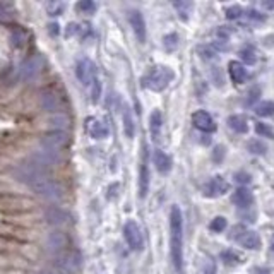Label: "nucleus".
<instances>
[{"mask_svg": "<svg viewBox=\"0 0 274 274\" xmlns=\"http://www.w3.org/2000/svg\"><path fill=\"white\" fill-rule=\"evenodd\" d=\"M16 175L21 182L28 183L38 195L45 197V199L52 202H60L64 199V188H62L60 183L48 178L43 170L34 163L21 165L16 170Z\"/></svg>", "mask_w": 274, "mask_h": 274, "instance_id": "nucleus-1", "label": "nucleus"}, {"mask_svg": "<svg viewBox=\"0 0 274 274\" xmlns=\"http://www.w3.org/2000/svg\"><path fill=\"white\" fill-rule=\"evenodd\" d=\"M170 255L177 272L183 271V219L178 206H173L170 213Z\"/></svg>", "mask_w": 274, "mask_h": 274, "instance_id": "nucleus-2", "label": "nucleus"}, {"mask_svg": "<svg viewBox=\"0 0 274 274\" xmlns=\"http://www.w3.org/2000/svg\"><path fill=\"white\" fill-rule=\"evenodd\" d=\"M173 77H175V74L170 67L154 65L149 72L142 77V86L147 88L149 91L160 93V91H165V89L170 86V83L173 81Z\"/></svg>", "mask_w": 274, "mask_h": 274, "instance_id": "nucleus-3", "label": "nucleus"}, {"mask_svg": "<svg viewBox=\"0 0 274 274\" xmlns=\"http://www.w3.org/2000/svg\"><path fill=\"white\" fill-rule=\"evenodd\" d=\"M55 266L62 274H77L83 267V257L75 250H65L64 254L55 255Z\"/></svg>", "mask_w": 274, "mask_h": 274, "instance_id": "nucleus-4", "label": "nucleus"}, {"mask_svg": "<svg viewBox=\"0 0 274 274\" xmlns=\"http://www.w3.org/2000/svg\"><path fill=\"white\" fill-rule=\"evenodd\" d=\"M75 75H77V79L81 81V84H84V86H93L94 81L98 79L96 65H94L89 58H81L77 65H75Z\"/></svg>", "mask_w": 274, "mask_h": 274, "instance_id": "nucleus-5", "label": "nucleus"}, {"mask_svg": "<svg viewBox=\"0 0 274 274\" xmlns=\"http://www.w3.org/2000/svg\"><path fill=\"white\" fill-rule=\"evenodd\" d=\"M124 237H125V242H127V245L132 250H136V252L142 250V247H144V240H142L141 228L137 226L136 221L129 219V221L124 224Z\"/></svg>", "mask_w": 274, "mask_h": 274, "instance_id": "nucleus-6", "label": "nucleus"}, {"mask_svg": "<svg viewBox=\"0 0 274 274\" xmlns=\"http://www.w3.org/2000/svg\"><path fill=\"white\" fill-rule=\"evenodd\" d=\"M67 144H69V134L58 132V130H53V132L47 134L42 141V147L57 152V154H60V151L64 149Z\"/></svg>", "mask_w": 274, "mask_h": 274, "instance_id": "nucleus-7", "label": "nucleus"}, {"mask_svg": "<svg viewBox=\"0 0 274 274\" xmlns=\"http://www.w3.org/2000/svg\"><path fill=\"white\" fill-rule=\"evenodd\" d=\"M230 190V183L224 180L223 177H213L209 182L204 183V187H202V192H204V197H209V199H216V197L226 194V192Z\"/></svg>", "mask_w": 274, "mask_h": 274, "instance_id": "nucleus-8", "label": "nucleus"}, {"mask_svg": "<svg viewBox=\"0 0 274 274\" xmlns=\"http://www.w3.org/2000/svg\"><path fill=\"white\" fill-rule=\"evenodd\" d=\"M45 219L50 224H53V226H65V224L70 223L72 218H70V214L65 209L58 208V206H50L45 211Z\"/></svg>", "mask_w": 274, "mask_h": 274, "instance_id": "nucleus-9", "label": "nucleus"}, {"mask_svg": "<svg viewBox=\"0 0 274 274\" xmlns=\"http://www.w3.org/2000/svg\"><path fill=\"white\" fill-rule=\"evenodd\" d=\"M69 244L67 240V235L62 231H52L50 235L47 237V249L48 252L55 254V255H60L65 252V247Z\"/></svg>", "mask_w": 274, "mask_h": 274, "instance_id": "nucleus-10", "label": "nucleus"}, {"mask_svg": "<svg viewBox=\"0 0 274 274\" xmlns=\"http://www.w3.org/2000/svg\"><path fill=\"white\" fill-rule=\"evenodd\" d=\"M129 24H130V28H132L134 34H136L137 42L144 43L146 42V21H144V16H142L139 11H130L129 12Z\"/></svg>", "mask_w": 274, "mask_h": 274, "instance_id": "nucleus-11", "label": "nucleus"}, {"mask_svg": "<svg viewBox=\"0 0 274 274\" xmlns=\"http://www.w3.org/2000/svg\"><path fill=\"white\" fill-rule=\"evenodd\" d=\"M238 231L240 233H237L235 237V240L240 244L242 247H245V249H250V250H257L260 249V238L259 235L255 231L252 230H242V228H238Z\"/></svg>", "mask_w": 274, "mask_h": 274, "instance_id": "nucleus-12", "label": "nucleus"}, {"mask_svg": "<svg viewBox=\"0 0 274 274\" xmlns=\"http://www.w3.org/2000/svg\"><path fill=\"white\" fill-rule=\"evenodd\" d=\"M192 122H194L195 129H199L201 132H214V130H216V124H214L213 116L204 110L195 111V113L192 115Z\"/></svg>", "mask_w": 274, "mask_h": 274, "instance_id": "nucleus-13", "label": "nucleus"}, {"mask_svg": "<svg viewBox=\"0 0 274 274\" xmlns=\"http://www.w3.org/2000/svg\"><path fill=\"white\" fill-rule=\"evenodd\" d=\"M40 103L47 111H52V113H60L62 110V103H60V96L53 91H43L42 96H40Z\"/></svg>", "mask_w": 274, "mask_h": 274, "instance_id": "nucleus-14", "label": "nucleus"}, {"mask_svg": "<svg viewBox=\"0 0 274 274\" xmlns=\"http://www.w3.org/2000/svg\"><path fill=\"white\" fill-rule=\"evenodd\" d=\"M86 129H88V134L93 139L108 137V127H106V124H103L101 120H98V119H93V116L86 120Z\"/></svg>", "mask_w": 274, "mask_h": 274, "instance_id": "nucleus-15", "label": "nucleus"}, {"mask_svg": "<svg viewBox=\"0 0 274 274\" xmlns=\"http://www.w3.org/2000/svg\"><path fill=\"white\" fill-rule=\"evenodd\" d=\"M231 202L237 206V208L247 209V208H250V206H252V202H254V195H252V192L247 190L245 187H240V188H237V190L233 192V195H231Z\"/></svg>", "mask_w": 274, "mask_h": 274, "instance_id": "nucleus-16", "label": "nucleus"}, {"mask_svg": "<svg viewBox=\"0 0 274 274\" xmlns=\"http://www.w3.org/2000/svg\"><path fill=\"white\" fill-rule=\"evenodd\" d=\"M147 192H149V166L144 158L141 163V170H139V197L144 199Z\"/></svg>", "mask_w": 274, "mask_h": 274, "instance_id": "nucleus-17", "label": "nucleus"}, {"mask_svg": "<svg viewBox=\"0 0 274 274\" xmlns=\"http://www.w3.org/2000/svg\"><path fill=\"white\" fill-rule=\"evenodd\" d=\"M152 163H154L156 170L163 175L172 170V158L161 149H154V152H152Z\"/></svg>", "mask_w": 274, "mask_h": 274, "instance_id": "nucleus-18", "label": "nucleus"}, {"mask_svg": "<svg viewBox=\"0 0 274 274\" xmlns=\"http://www.w3.org/2000/svg\"><path fill=\"white\" fill-rule=\"evenodd\" d=\"M228 70H230V77L235 84H244L247 81V77H249V72H247L245 65L240 64V62H237V60L230 62Z\"/></svg>", "mask_w": 274, "mask_h": 274, "instance_id": "nucleus-19", "label": "nucleus"}, {"mask_svg": "<svg viewBox=\"0 0 274 274\" xmlns=\"http://www.w3.org/2000/svg\"><path fill=\"white\" fill-rule=\"evenodd\" d=\"M43 65V58L42 57H33L31 60H28V64L22 67V77L24 79H34L40 74Z\"/></svg>", "mask_w": 274, "mask_h": 274, "instance_id": "nucleus-20", "label": "nucleus"}, {"mask_svg": "<svg viewBox=\"0 0 274 274\" xmlns=\"http://www.w3.org/2000/svg\"><path fill=\"white\" fill-rule=\"evenodd\" d=\"M161 127H163V115L160 110H154L149 116V132L152 141H158L161 136Z\"/></svg>", "mask_w": 274, "mask_h": 274, "instance_id": "nucleus-21", "label": "nucleus"}, {"mask_svg": "<svg viewBox=\"0 0 274 274\" xmlns=\"http://www.w3.org/2000/svg\"><path fill=\"white\" fill-rule=\"evenodd\" d=\"M228 127L237 134H245L247 130H249V124H247V120L244 119V116L231 115L230 119H228Z\"/></svg>", "mask_w": 274, "mask_h": 274, "instance_id": "nucleus-22", "label": "nucleus"}, {"mask_svg": "<svg viewBox=\"0 0 274 274\" xmlns=\"http://www.w3.org/2000/svg\"><path fill=\"white\" fill-rule=\"evenodd\" d=\"M50 125L55 130H58V132H65V129H69V125H70V120H69V116L64 113H57L50 119Z\"/></svg>", "mask_w": 274, "mask_h": 274, "instance_id": "nucleus-23", "label": "nucleus"}, {"mask_svg": "<svg viewBox=\"0 0 274 274\" xmlns=\"http://www.w3.org/2000/svg\"><path fill=\"white\" fill-rule=\"evenodd\" d=\"M238 55H240L242 60H244L245 64H249V65H254L255 62H257V58H259L257 50H255L254 47H250V45H247V47L242 48V50L238 52Z\"/></svg>", "mask_w": 274, "mask_h": 274, "instance_id": "nucleus-24", "label": "nucleus"}, {"mask_svg": "<svg viewBox=\"0 0 274 274\" xmlns=\"http://www.w3.org/2000/svg\"><path fill=\"white\" fill-rule=\"evenodd\" d=\"M173 7L177 9L180 19L187 21L188 16H190V12H192V9H194V4L188 2V0H182V2H180V0H177V2H173Z\"/></svg>", "mask_w": 274, "mask_h": 274, "instance_id": "nucleus-25", "label": "nucleus"}, {"mask_svg": "<svg viewBox=\"0 0 274 274\" xmlns=\"http://www.w3.org/2000/svg\"><path fill=\"white\" fill-rule=\"evenodd\" d=\"M255 115L259 116H272L274 115V103L272 101H260L257 106H255Z\"/></svg>", "mask_w": 274, "mask_h": 274, "instance_id": "nucleus-26", "label": "nucleus"}, {"mask_svg": "<svg viewBox=\"0 0 274 274\" xmlns=\"http://www.w3.org/2000/svg\"><path fill=\"white\" fill-rule=\"evenodd\" d=\"M134 130H136V127H134L132 113H130L129 108H125V111H124V132H125V136H127L129 139H132Z\"/></svg>", "mask_w": 274, "mask_h": 274, "instance_id": "nucleus-27", "label": "nucleus"}, {"mask_svg": "<svg viewBox=\"0 0 274 274\" xmlns=\"http://www.w3.org/2000/svg\"><path fill=\"white\" fill-rule=\"evenodd\" d=\"M163 47H165V50H168V52L177 50L178 48V34H175V33L166 34V36L163 38Z\"/></svg>", "mask_w": 274, "mask_h": 274, "instance_id": "nucleus-28", "label": "nucleus"}, {"mask_svg": "<svg viewBox=\"0 0 274 274\" xmlns=\"http://www.w3.org/2000/svg\"><path fill=\"white\" fill-rule=\"evenodd\" d=\"M255 132H257L259 136H262V137L274 139V129L271 127V125H267V124H262V122L255 124Z\"/></svg>", "mask_w": 274, "mask_h": 274, "instance_id": "nucleus-29", "label": "nucleus"}, {"mask_svg": "<svg viewBox=\"0 0 274 274\" xmlns=\"http://www.w3.org/2000/svg\"><path fill=\"white\" fill-rule=\"evenodd\" d=\"M247 147H249V151L254 152V154H264V152L267 151V147L264 146L260 141H257V139H254V141H249Z\"/></svg>", "mask_w": 274, "mask_h": 274, "instance_id": "nucleus-30", "label": "nucleus"}, {"mask_svg": "<svg viewBox=\"0 0 274 274\" xmlns=\"http://www.w3.org/2000/svg\"><path fill=\"white\" fill-rule=\"evenodd\" d=\"M226 218H223V216H218V218H214L213 221H211L209 224V228L213 231H216V233H221L224 228H226Z\"/></svg>", "mask_w": 274, "mask_h": 274, "instance_id": "nucleus-31", "label": "nucleus"}, {"mask_svg": "<svg viewBox=\"0 0 274 274\" xmlns=\"http://www.w3.org/2000/svg\"><path fill=\"white\" fill-rule=\"evenodd\" d=\"M259 96H260V88H259V86H254V88L249 91V94H247L245 105H247V106H249V105H254V103L259 100Z\"/></svg>", "mask_w": 274, "mask_h": 274, "instance_id": "nucleus-32", "label": "nucleus"}, {"mask_svg": "<svg viewBox=\"0 0 274 274\" xmlns=\"http://www.w3.org/2000/svg\"><path fill=\"white\" fill-rule=\"evenodd\" d=\"M244 16V9L240 6H231L226 9V17L228 19H238V17Z\"/></svg>", "mask_w": 274, "mask_h": 274, "instance_id": "nucleus-33", "label": "nucleus"}, {"mask_svg": "<svg viewBox=\"0 0 274 274\" xmlns=\"http://www.w3.org/2000/svg\"><path fill=\"white\" fill-rule=\"evenodd\" d=\"M77 9L81 12H84V14H93V12L96 11V6H94L93 2H89V0H86V2H79Z\"/></svg>", "mask_w": 274, "mask_h": 274, "instance_id": "nucleus-34", "label": "nucleus"}, {"mask_svg": "<svg viewBox=\"0 0 274 274\" xmlns=\"http://www.w3.org/2000/svg\"><path fill=\"white\" fill-rule=\"evenodd\" d=\"M199 53L204 60H213V58H216V52L209 47H199Z\"/></svg>", "mask_w": 274, "mask_h": 274, "instance_id": "nucleus-35", "label": "nucleus"}, {"mask_svg": "<svg viewBox=\"0 0 274 274\" xmlns=\"http://www.w3.org/2000/svg\"><path fill=\"white\" fill-rule=\"evenodd\" d=\"M221 259L228 264H237L240 257L235 252H231V250H226V252H221Z\"/></svg>", "mask_w": 274, "mask_h": 274, "instance_id": "nucleus-36", "label": "nucleus"}, {"mask_svg": "<svg viewBox=\"0 0 274 274\" xmlns=\"http://www.w3.org/2000/svg\"><path fill=\"white\" fill-rule=\"evenodd\" d=\"M93 91H91V96H93V101L96 103L98 100H100V93H101V84H100V81H94V84H93Z\"/></svg>", "mask_w": 274, "mask_h": 274, "instance_id": "nucleus-37", "label": "nucleus"}, {"mask_svg": "<svg viewBox=\"0 0 274 274\" xmlns=\"http://www.w3.org/2000/svg\"><path fill=\"white\" fill-rule=\"evenodd\" d=\"M245 14H247V17H249V19H252V21H257V22L266 21V16L260 14V12H257V11H247Z\"/></svg>", "mask_w": 274, "mask_h": 274, "instance_id": "nucleus-38", "label": "nucleus"}, {"mask_svg": "<svg viewBox=\"0 0 274 274\" xmlns=\"http://www.w3.org/2000/svg\"><path fill=\"white\" fill-rule=\"evenodd\" d=\"M224 158V147L223 146H216L213 151V160L216 161V163H219V161H223Z\"/></svg>", "mask_w": 274, "mask_h": 274, "instance_id": "nucleus-39", "label": "nucleus"}, {"mask_svg": "<svg viewBox=\"0 0 274 274\" xmlns=\"http://www.w3.org/2000/svg\"><path fill=\"white\" fill-rule=\"evenodd\" d=\"M235 180H237L238 183H250V180H252V177H250L249 173L240 172V173H237V175H235Z\"/></svg>", "mask_w": 274, "mask_h": 274, "instance_id": "nucleus-40", "label": "nucleus"}, {"mask_svg": "<svg viewBox=\"0 0 274 274\" xmlns=\"http://www.w3.org/2000/svg\"><path fill=\"white\" fill-rule=\"evenodd\" d=\"M62 9H64V6H62V4H50V6H48V11H50V16H57L58 12L62 11Z\"/></svg>", "mask_w": 274, "mask_h": 274, "instance_id": "nucleus-41", "label": "nucleus"}, {"mask_svg": "<svg viewBox=\"0 0 274 274\" xmlns=\"http://www.w3.org/2000/svg\"><path fill=\"white\" fill-rule=\"evenodd\" d=\"M204 274H216V267H214L213 264H211V266H208V267H206Z\"/></svg>", "mask_w": 274, "mask_h": 274, "instance_id": "nucleus-42", "label": "nucleus"}, {"mask_svg": "<svg viewBox=\"0 0 274 274\" xmlns=\"http://www.w3.org/2000/svg\"><path fill=\"white\" fill-rule=\"evenodd\" d=\"M6 6H4V4H0V16H4V14H6Z\"/></svg>", "mask_w": 274, "mask_h": 274, "instance_id": "nucleus-43", "label": "nucleus"}, {"mask_svg": "<svg viewBox=\"0 0 274 274\" xmlns=\"http://www.w3.org/2000/svg\"><path fill=\"white\" fill-rule=\"evenodd\" d=\"M42 274H62V272H58V271H43Z\"/></svg>", "mask_w": 274, "mask_h": 274, "instance_id": "nucleus-44", "label": "nucleus"}, {"mask_svg": "<svg viewBox=\"0 0 274 274\" xmlns=\"http://www.w3.org/2000/svg\"><path fill=\"white\" fill-rule=\"evenodd\" d=\"M271 249H272V252H274V237H272V242H271Z\"/></svg>", "mask_w": 274, "mask_h": 274, "instance_id": "nucleus-45", "label": "nucleus"}, {"mask_svg": "<svg viewBox=\"0 0 274 274\" xmlns=\"http://www.w3.org/2000/svg\"><path fill=\"white\" fill-rule=\"evenodd\" d=\"M257 274H267V271H257Z\"/></svg>", "mask_w": 274, "mask_h": 274, "instance_id": "nucleus-46", "label": "nucleus"}]
</instances>
